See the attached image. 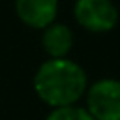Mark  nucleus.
Wrapping results in <instances>:
<instances>
[{
	"label": "nucleus",
	"mask_w": 120,
	"mask_h": 120,
	"mask_svg": "<svg viewBox=\"0 0 120 120\" xmlns=\"http://www.w3.org/2000/svg\"><path fill=\"white\" fill-rule=\"evenodd\" d=\"M72 18L90 34H108L118 25L120 12L113 0H74Z\"/></svg>",
	"instance_id": "obj_2"
},
{
	"label": "nucleus",
	"mask_w": 120,
	"mask_h": 120,
	"mask_svg": "<svg viewBox=\"0 0 120 120\" xmlns=\"http://www.w3.org/2000/svg\"><path fill=\"white\" fill-rule=\"evenodd\" d=\"M44 120H95L88 113V109L81 104L65 106V108H55L49 109Z\"/></svg>",
	"instance_id": "obj_6"
},
{
	"label": "nucleus",
	"mask_w": 120,
	"mask_h": 120,
	"mask_svg": "<svg viewBox=\"0 0 120 120\" xmlns=\"http://www.w3.org/2000/svg\"><path fill=\"white\" fill-rule=\"evenodd\" d=\"M85 108L95 120H120V79L92 81L85 94Z\"/></svg>",
	"instance_id": "obj_3"
},
{
	"label": "nucleus",
	"mask_w": 120,
	"mask_h": 120,
	"mask_svg": "<svg viewBox=\"0 0 120 120\" xmlns=\"http://www.w3.org/2000/svg\"><path fill=\"white\" fill-rule=\"evenodd\" d=\"M41 46L48 58H65L74 46V32L62 21H53L41 30Z\"/></svg>",
	"instance_id": "obj_5"
},
{
	"label": "nucleus",
	"mask_w": 120,
	"mask_h": 120,
	"mask_svg": "<svg viewBox=\"0 0 120 120\" xmlns=\"http://www.w3.org/2000/svg\"><path fill=\"white\" fill-rule=\"evenodd\" d=\"M34 92L51 109L74 106L85 99L88 88V74L76 60L48 58L37 67L32 79Z\"/></svg>",
	"instance_id": "obj_1"
},
{
	"label": "nucleus",
	"mask_w": 120,
	"mask_h": 120,
	"mask_svg": "<svg viewBox=\"0 0 120 120\" xmlns=\"http://www.w3.org/2000/svg\"><path fill=\"white\" fill-rule=\"evenodd\" d=\"M18 19L28 28L42 30L56 21L60 11L58 0H14Z\"/></svg>",
	"instance_id": "obj_4"
}]
</instances>
